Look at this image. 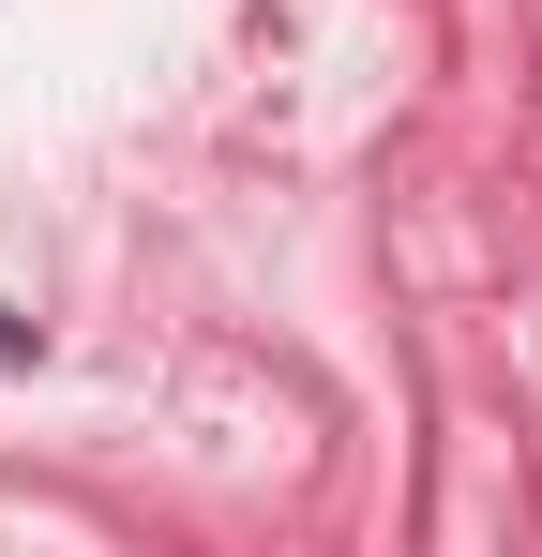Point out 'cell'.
Listing matches in <instances>:
<instances>
[{
  "label": "cell",
  "instance_id": "6da1fadb",
  "mask_svg": "<svg viewBox=\"0 0 542 557\" xmlns=\"http://www.w3.org/2000/svg\"><path fill=\"white\" fill-rule=\"evenodd\" d=\"M0 362H30V332H15V317H0Z\"/></svg>",
  "mask_w": 542,
  "mask_h": 557
}]
</instances>
